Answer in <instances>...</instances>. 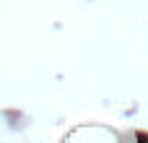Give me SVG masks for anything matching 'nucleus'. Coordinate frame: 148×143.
Returning a JSON list of instances; mask_svg holds the SVG:
<instances>
[{
  "mask_svg": "<svg viewBox=\"0 0 148 143\" xmlns=\"http://www.w3.org/2000/svg\"><path fill=\"white\" fill-rule=\"evenodd\" d=\"M138 143H148V135H146V133H140V135H138Z\"/></svg>",
  "mask_w": 148,
  "mask_h": 143,
  "instance_id": "obj_1",
  "label": "nucleus"
}]
</instances>
